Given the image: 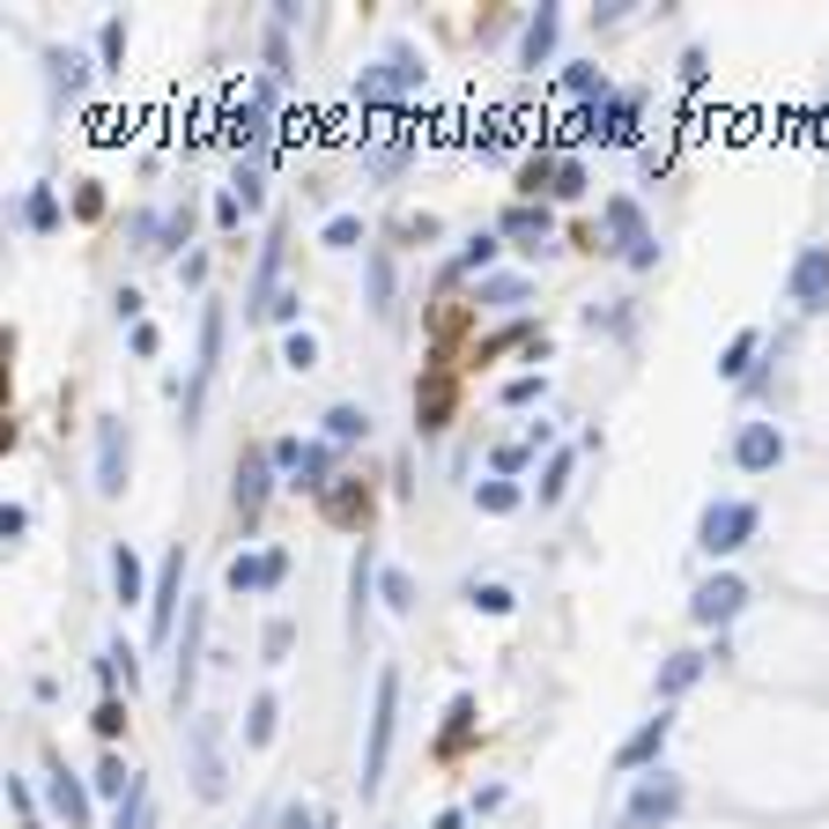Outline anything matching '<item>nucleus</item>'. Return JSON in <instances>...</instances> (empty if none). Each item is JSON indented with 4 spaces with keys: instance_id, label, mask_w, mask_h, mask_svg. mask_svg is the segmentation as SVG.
<instances>
[{
    "instance_id": "f3484780",
    "label": "nucleus",
    "mask_w": 829,
    "mask_h": 829,
    "mask_svg": "<svg viewBox=\"0 0 829 829\" xmlns=\"http://www.w3.org/2000/svg\"><path fill=\"white\" fill-rule=\"evenodd\" d=\"M38 60H45V82H52V104H82L90 97V52H74V45H45L38 52Z\"/></svg>"
},
{
    "instance_id": "37998d69",
    "label": "nucleus",
    "mask_w": 829,
    "mask_h": 829,
    "mask_svg": "<svg viewBox=\"0 0 829 829\" xmlns=\"http://www.w3.org/2000/svg\"><path fill=\"white\" fill-rule=\"evenodd\" d=\"M290 644H296V622H290V615H274L267 630H260V659H267V667H282V659H290Z\"/></svg>"
},
{
    "instance_id": "9b49d317",
    "label": "nucleus",
    "mask_w": 829,
    "mask_h": 829,
    "mask_svg": "<svg viewBox=\"0 0 829 829\" xmlns=\"http://www.w3.org/2000/svg\"><path fill=\"white\" fill-rule=\"evenodd\" d=\"M282 260H290V222L274 216L260 238V260H252V282H244V318H267V304L282 296Z\"/></svg>"
},
{
    "instance_id": "de8ad7c7",
    "label": "nucleus",
    "mask_w": 829,
    "mask_h": 829,
    "mask_svg": "<svg viewBox=\"0 0 829 829\" xmlns=\"http://www.w3.org/2000/svg\"><path fill=\"white\" fill-rule=\"evenodd\" d=\"M282 364H290V370H318V342L304 334V326H296V334H282Z\"/></svg>"
},
{
    "instance_id": "a211bd4d",
    "label": "nucleus",
    "mask_w": 829,
    "mask_h": 829,
    "mask_svg": "<svg viewBox=\"0 0 829 829\" xmlns=\"http://www.w3.org/2000/svg\"><path fill=\"white\" fill-rule=\"evenodd\" d=\"M496 238H512L518 252H548V244H556V216H548L541 200H512L504 222H496Z\"/></svg>"
},
{
    "instance_id": "f704fd0d",
    "label": "nucleus",
    "mask_w": 829,
    "mask_h": 829,
    "mask_svg": "<svg viewBox=\"0 0 829 829\" xmlns=\"http://www.w3.org/2000/svg\"><path fill=\"white\" fill-rule=\"evenodd\" d=\"M556 148H534L526 164H518V200H534V193H556Z\"/></svg>"
},
{
    "instance_id": "bf43d9fd",
    "label": "nucleus",
    "mask_w": 829,
    "mask_h": 829,
    "mask_svg": "<svg viewBox=\"0 0 829 829\" xmlns=\"http://www.w3.org/2000/svg\"><path fill=\"white\" fill-rule=\"evenodd\" d=\"M296 304H304V296H296V290H282V296H274V304H267V318H274V326H290V334H296Z\"/></svg>"
},
{
    "instance_id": "8fccbe9b",
    "label": "nucleus",
    "mask_w": 829,
    "mask_h": 829,
    "mask_svg": "<svg viewBox=\"0 0 829 829\" xmlns=\"http://www.w3.org/2000/svg\"><path fill=\"white\" fill-rule=\"evenodd\" d=\"M148 822V778H134V793L119 800V815H112V829H141Z\"/></svg>"
},
{
    "instance_id": "5fc2aeb1",
    "label": "nucleus",
    "mask_w": 829,
    "mask_h": 829,
    "mask_svg": "<svg viewBox=\"0 0 829 829\" xmlns=\"http://www.w3.org/2000/svg\"><path fill=\"white\" fill-rule=\"evenodd\" d=\"M274 822H282V829H318V822H326V815H318V807H304V800H290V807H282V815H274Z\"/></svg>"
},
{
    "instance_id": "c85d7f7f",
    "label": "nucleus",
    "mask_w": 829,
    "mask_h": 829,
    "mask_svg": "<svg viewBox=\"0 0 829 829\" xmlns=\"http://www.w3.org/2000/svg\"><path fill=\"white\" fill-rule=\"evenodd\" d=\"M112 592H119L126 608H134V600H148V578H141V556H134V541H112Z\"/></svg>"
},
{
    "instance_id": "412c9836",
    "label": "nucleus",
    "mask_w": 829,
    "mask_h": 829,
    "mask_svg": "<svg viewBox=\"0 0 829 829\" xmlns=\"http://www.w3.org/2000/svg\"><path fill=\"white\" fill-rule=\"evenodd\" d=\"M704 667H711V652H667V659H659V674H652V696H659V711H667L674 696H689V689L704 682Z\"/></svg>"
},
{
    "instance_id": "49530a36",
    "label": "nucleus",
    "mask_w": 829,
    "mask_h": 829,
    "mask_svg": "<svg viewBox=\"0 0 829 829\" xmlns=\"http://www.w3.org/2000/svg\"><path fill=\"white\" fill-rule=\"evenodd\" d=\"M326 512L342 518V526H356L370 512V489H326Z\"/></svg>"
},
{
    "instance_id": "72a5a7b5",
    "label": "nucleus",
    "mask_w": 829,
    "mask_h": 829,
    "mask_svg": "<svg viewBox=\"0 0 829 829\" xmlns=\"http://www.w3.org/2000/svg\"><path fill=\"white\" fill-rule=\"evenodd\" d=\"M518 504H526V489H518V482H504V474H489V482H474V512H489V518H512Z\"/></svg>"
},
{
    "instance_id": "79ce46f5",
    "label": "nucleus",
    "mask_w": 829,
    "mask_h": 829,
    "mask_svg": "<svg viewBox=\"0 0 829 829\" xmlns=\"http://www.w3.org/2000/svg\"><path fill=\"white\" fill-rule=\"evenodd\" d=\"M318 244H326V252H356V244H364V216H326Z\"/></svg>"
},
{
    "instance_id": "4468645a",
    "label": "nucleus",
    "mask_w": 829,
    "mask_h": 829,
    "mask_svg": "<svg viewBox=\"0 0 829 829\" xmlns=\"http://www.w3.org/2000/svg\"><path fill=\"white\" fill-rule=\"evenodd\" d=\"M733 466H741V474H778L785 466V430L763 422V414H748V422L733 430Z\"/></svg>"
},
{
    "instance_id": "cd10ccee",
    "label": "nucleus",
    "mask_w": 829,
    "mask_h": 829,
    "mask_svg": "<svg viewBox=\"0 0 829 829\" xmlns=\"http://www.w3.org/2000/svg\"><path fill=\"white\" fill-rule=\"evenodd\" d=\"M364 304L378 318H392V252H386V244H370V252H364Z\"/></svg>"
},
{
    "instance_id": "c03bdc74",
    "label": "nucleus",
    "mask_w": 829,
    "mask_h": 829,
    "mask_svg": "<svg viewBox=\"0 0 829 829\" xmlns=\"http://www.w3.org/2000/svg\"><path fill=\"white\" fill-rule=\"evenodd\" d=\"M541 392H548V378H541V370H518V378H504V392H496V400H504V408H534Z\"/></svg>"
},
{
    "instance_id": "2f4dec72",
    "label": "nucleus",
    "mask_w": 829,
    "mask_h": 829,
    "mask_svg": "<svg viewBox=\"0 0 829 829\" xmlns=\"http://www.w3.org/2000/svg\"><path fill=\"white\" fill-rule=\"evenodd\" d=\"M274 726H282V696H274V689H260V696L244 704V748H267Z\"/></svg>"
},
{
    "instance_id": "c9c22d12",
    "label": "nucleus",
    "mask_w": 829,
    "mask_h": 829,
    "mask_svg": "<svg viewBox=\"0 0 829 829\" xmlns=\"http://www.w3.org/2000/svg\"><path fill=\"white\" fill-rule=\"evenodd\" d=\"M178 244H193V200H178L171 216L156 222V252H148V260H171Z\"/></svg>"
},
{
    "instance_id": "e2e57ef3",
    "label": "nucleus",
    "mask_w": 829,
    "mask_h": 829,
    "mask_svg": "<svg viewBox=\"0 0 829 829\" xmlns=\"http://www.w3.org/2000/svg\"><path fill=\"white\" fill-rule=\"evenodd\" d=\"M126 348H134V356H156V348H164V334H156V326H148V318H141V326L126 334Z\"/></svg>"
},
{
    "instance_id": "2eb2a0df",
    "label": "nucleus",
    "mask_w": 829,
    "mask_h": 829,
    "mask_svg": "<svg viewBox=\"0 0 829 829\" xmlns=\"http://www.w3.org/2000/svg\"><path fill=\"white\" fill-rule=\"evenodd\" d=\"M290 578V548H244V556H230V570H222V586L238 592H274Z\"/></svg>"
},
{
    "instance_id": "69168bd1",
    "label": "nucleus",
    "mask_w": 829,
    "mask_h": 829,
    "mask_svg": "<svg viewBox=\"0 0 829 829\" xmlns=\"http://www.w3.org/2000/svg\"><path fill=\"white\" fill-rule=\"evenodd\" d=\"M496 807H504V785H482V793H474V807H466V815H496Z\"/></svg>"
},
{
    "instance_id": "3c124183",
    "label": "nucleus",
    "mask_w": 829,
    "mask_h": 829,
    "mask_svg": "<svg viewBox=\"0 0 829 829\" xmlns=\"http://www.w3.org/2000/svg\"><path fill=\"white\" fill-rule=\"evenodd\" d=\"M90 726H97L104 741H119V733H126V704H119V696H104V704L90 711Z\"/></svg>"
},
{
    "instance_id": "a18cd8bd",
    "label": "nucleus",
    "mask_w": 829,
    "mask_h": 829,
    "mask_svg": "<svg viewBox=\"0 0 829 829\" xmlns=\"http://www.w3.org/2000/svg\"><path fill=\"white\" fill-rule=\"evenodd\" d=\"M466 733H474V696H466V689H460V696L444 704V748H460Z\"/></svg>"
},
{
    "instance_id": "ddd939ff",
    "label": "nucleus",
    "mask_w": 829,
    "mask_h": 829,
    "mask_svg": "<svg viewBox=\"0 0 829 829\" xmlns=\"http://www.w3.org/2000/svg\"><path fill=\"white\" fill-rule=\"evenodd\" d=\"M682 800H689L682 778L659 763V770H644V778H637L630 807H622V822H630V829H659V822H674V815H682Z\"/></svg>"
},
{
    "instance_id": "e433bc0d",
    "label": "nucleus",
    "mask_w": 829,
    "mask_h": 829,
    "mask_svg": "<svg viewBox=\"0 0 829 829\" xmlns=\"http://www.w3.org/2000/svg\"><path fill=\"white\" fill-rule=\"evenodd\" d=\"M563 90H570L578 104H608V97H615V82H608L600 67H592V60H578V67H563Z\"/></svg>"
},
{
    "instance_id": "423d86ee",
    "label": "nucleus",
    "mask_w": 829,
    "mask_h": 829,
    "mask_svg": "<svg viewBox=\"0 0 829 829\" xmlns=\"http://www.w3.org/2000/svg\"><path fill=\"white\" fill-rule=\"evenodd\" d=\"M200 652H208V600H186V630H178V644H171V711H178V726L193 718Z\"/></svg>"
},
{
    "instance_id": "58836bf2",
    "label": "nucleus",
    "mask_w": 829,
    "mask_h": 829,
    "mask_svg": "<svg viewBox=\"0 0 829 829\" xmlns=\"http://www.w3.org/2000/svg\"><path fill=\"white\" fill-rule=\"evenodd\" d=\"M97 74H126V15H104V30H97Z\"/></svg>"
},
{
    "instance_id": "c756f323",
    "label": "nucleus",
    "mask_w": 829,
    "mask_h": 829,
    "mask_svg": "<svg viewBox=\"0 0 829 829\" xmlns=\"http://www.w3.org/2000/svg\"><path fill=\"white\" fill-rule=\"evenodd\" d=\"M318 430H326V444H356V438H370V408H356V400H334V408L318 414Z\"/></svg>"
},
{
    "instance_id": "680f3d73",
    "label": "nucleus",
    "mask_w": 829,
    "mask_h": 829,
    "mask_svg": "<svg viewBox=\"0 0 829 829\" xmlns=\"http://www.w3.org/2000/svg\"><path fill=\"white\" fill-rule=\"evenodd\" d=\"M178 282L200 290V282H208V252H186V260H178Z\"/></svg>"
},
{
    "instance_id": "6ab92c4d",
    "label": "nucleus",
    "mask_w": 829,
    "mask_h": 829,
    "mask_svg": "<svg viewBox=\"0 0 829 829\" xmlns=\"http://www.w3.org/2000/svg\"><path fill=\"white\" fill-rule=\"evenodd\" d=\"M667 741H674V718L659 711V718H644V726L615 748V770H659V756H667Z\"/></svg>"
},
{
    "instance_id": "13d9d810",
    "label": "nucleus",
    "mask_w": 829,
    "mask_h": 829,
    "mask_svg": "<svg viewBox=\"0 0 829 829\" xmlns=\"http://www.w3.org/2000/svg\"><path fill=\"white\" fill-rule=\"evenodd\" d=\"M704 74H711L704 45H689V52H682V82H689V90H704Z\"/></svg>"
},
{
    "instance_id": "a19ab883",
    "label": "nucleus",
    "mask_w": 829,
    "mask_h": 829,
    "mask_svg": "<svg viewBox=\"0 0 829 829\" xmlns=\"http://www.w3.org/2000/svg\"><path fill=\"white\" fill-rule=\"evenodd\" d=\"M570 466H578V452H548V466H541V482H534L541 504H563V489H570Z\"/></svg>"
},
{
    "instance_id": "0e129e2a",
    "label": "nucleus",
    "mask_w": 829,
    "mask_h": 829,
    "mask_svg": "<svg viewBox=\"0 0 829 829\" xmlns=\"http://www.w3.org/2000/svg\"><path fill=\"white\" fill-rule=\"evenodd\" d=\"M112 312H119V326H141V290H119L112 296Z\"/></svg>"
},
{
    "instance_id": "338daca9",
    "label": "nucleus",
    "mask_w": 829,
    "mask_h": 829,
    "mask_svg": "<svg viewBox=\"0 0 829 829\" xmlns=\"http://www.w3.org/2000/svg\"><path fill=\"white\" fill-rule=\"evenodd\" d=\"M430 829H466V807H444V815H438Z\"/></svg>"
},
{
    "instance_id": "9d476101",
    "label": "nucleus",
    "mask_w": 829,
    "mask_h": 829,
    "mask_svg": "<svg viewBox=\"0 0 829 829\" xmlns=\"http://www.w3.org/2000/svg\"><path fill=\"white\" fill-rule=\"evenodd\" d=\"M178 600H193V592H186V541L156 563V592H148V644H171V637H178Z\"/></svg>"
},
{
    "instance_id": "4c0bfd02",
    "label": "nucleus",
    "mask_w": 829,
    "mask_h": 829,
    "mask_svg": "<svg viewBox=\"0 0 829 829\" xmlns=\"http://www.w3.org/2000/svg\"><path fill=\"white\" fill-rule=\"evenodd\" d=\"M296 489H312V496L334 489V444L326 438H312V452H304V466H296Z\"/></svg>"
},
{
    "instance_id": "6e6552de",
    "label": "nucleus",
    "mask_w": 829,
    "mask_h": 829,
    "mask_svg": "<svg viewBox=\"0 0 829 829\" xmlns=\"http://www.w3.org/2000/svg\"><path fill=\"white\" fill-rule=\"evenodd\" d=\"M126 482H134V430H126V414H97V474H90V489L104 504H119Z\"/></svg>"
},
{
    "instance_id": "5701e85b",
    "label": "nucleus",
    "mask_w": 829,
    "mask_h": 829,
    "mask_svg": "<svg viewBox=\"0 0 829 829\" xmlns=\"http://www.w3.org/2000/svg\"><path fill=\"white\" fill-rule=\"evenodd\" d=\"M556 38H563V15L556 8H534V15H526V38H518V67L541 74L548 67V52H556Z\"/></svg>"
},
{
    "instance_id": "393cba45",
    "label": "nucleus",
    "mask_w": 829,
    "mask_h": 829,
    "mask_svg": "<svg viewBox=\"0 0 829 829\" xmlns=\"http://www.w3.org/2000/svg\"><path fill=\"white\" fill-rule=\"evenodd\" d=\"M756 356H763V326H741L726 342V356H718V378L726 386H756Z\"/></svg>"
},
{
    "instance_id": "4d7b16f0",
    "label": "nucleus",
    "mask_w": 829,
    "mask_h": 829,
    "mask_svg": "<svg viewBox=\"0 0 829 829\" xmlns=\"http://www.w3.org/2000/svg\"><path fill=\"white\" fill-rule=\"evenodd\" d=\"M244 216H252V208H244L238 193H216V222L222 230H244Z\"/></svg>"
},
{
    "instance_id": "dca6fc26",
    "label": "nucleus",
    "mask_w": 829,
    "mask_h": 829,
    "mask_svg": "<svg viewBox=\"0 0 829 829\" xmlns=\"http://www.w3.org/2000/svg\"><path fill=\"white\" fill-rule=\"evenodd\" d=\"M785 296L800 312H829V244H800V260L785 274Z\"/></svg>"
},
{
    "instance_id": "aec40b11",
    "label": "nucleus",
    "mask_w": 829,
    "mask_h": 829,
    "mask_svg": "<svg viewBox=\"0 0 829 829\" xmlns=\"http://www.w3.org/2000/svg\"><path fill=\"white\" fill-rule=\"evenodd\" d=\"M378 541H356V563H348V637H364V608H370V592H378Z\"/></svg>"
},
{
    "instance_id": "09e8293b",
    "label": "nucleus",
    "mask_w": 829,
    "mask_h": 829,
    "mask_svg": "<svg viewBox=\"0 0 829 829\" xmlns=\"http://www.w3.org/2000/svg\"><path fill=\"white\" fill-rule=\"evenodd\" d=\"M378 592H386L392 615H414V578H408V570H386V578H378Z\"/></svg>"
},
{
    "instance_id": "7ed1b4c3",
    "label": "nucleus",
    "mask_w": 829,
    "mask_h": 829,
    "mask_svg": "<svg viewBox=\"0 0 829 829\" xmlns=\"http://www.w3.org/2000/svg\"><path fill=\"white\" fill-rule=\"evenodd\" d=\"M178 741H186V778H193L200 800H222L230 793V770H222V718L216 711H193L186 726H178Z\"/></svg>"
},
{
    "instance_id": "473e14b6",
    "label": "nucleus",
    "mask_w": 829,
    "mask_h": 829,
    "mask_svg": "<svg viewBox=\"0 0 829 829\" xmlns=\"http://www.w3.org/2000/svg\"><path fill=\"white\" fill-rule=\"evenodd\" d=\"M60 222H67V216H60V193H52V186H30V193H23V230H30V238H52Z\"/></svg>"
},
{
    "instance_id": "f257e3e1",
    "label": "nucleus",
    "mask_w": 829,
    "mask_h": 829,
    "mask_svg": "<svg viewBox=\"0 0 829 829\" xmlns=\"http://www.w3.org/2000/svg\"><path fill=\"white\" fill-rule=\"evenodd\" d=\"M392 726H400V667H378V689H370V726H364V800L386 785Z\"/></svg>"
},
{
    "instance_id": "603ef678",
    "label": "nucleus",
    "mask_w": 829,
    "mask_h": 829,
    "mask_svg": "<svg viewBox=\"0 0 829 829\" xmlns=\"http://www.w3.org/2000/svg\"><path fill=\"white\" fill-rule=\"evenodd\" d=\"M586 193V164H578V156H563L556 164V200H578Z\"/></svg>"
},
{
    "instance_id": "39448f33",
    "label": "nucleus",
    "mask_w": 829,
    "mask_h": 829,
    "mask_svg": "<svg viewBox=\"0 0 829 829\" xmlns=\"http://www.w3.org/2000/svg\"><path fill=\"white\" fill-rule=\"evenodd\" d=\"M422 82H430L422 52H414V45H386V60H378V67L356 74V104H408Z\"/></svg>"
},
{
    "instance_id": "1a4fd4ad",
    "label": "nucleus",
    "mask_w": 829,
    "mask_h": 829,
    "mask_svg": "<svg viewBox=\"0 0 829 829\" xmlns=\"http://www.w3.org/2000/svg\"><path fill=\"white\" fill-rule=\"evenodd\" d=\"M741 608H748V578H741V570H711L704 586L689 592V622H696V630H711V637H726V622H733Z\"/></svg>"
},
{
    "instance_id": "bb28decb",
    "label": "nucleus",
    "mask_w": 829,
    "mask_h": 829,
    "mask_svg": "<svg viewBox=\"0 0 829 829\" xmlns=\"http://www.w3.org/2000/svg\"><path fill=\"white\" fill-rule=\"evenodd\" d=\"M452 414V370H430V386H414V430H444Z\"/></svg>"
},
{
    "instance_id": "f03ea898",
    "label": "nucleus",
    "mask_w": 829,
    "mask_h": 829,
    "mask_svg": "<svg viewBox=\"0 0 829 829\" xmlns=\"http://www.w3.org/2000/svg\"><path fill=\"white\" fill-rule=\"evenodd\" d=\"M756 526H763V512L748 504V496H711L704 518H696V548H704L711 563H726V556H741V548L756 541Z\"/></svg>"
},
{
    "instance_id": "a878e982",
    "label": "nucleus",
    "mask_w": 829,
    "mask_h": 829,
    "mask_svg": "<svg viewBox=\"0 0 829 829\" xmlns=\"http://www.w3.org/2000/svg\"><path fill=\"white\" fill-rule=\"evenodd\" d=\"M496 252H504V238H496V230H474V238H466L460 252L444 260V282H466V274H489V267H496Z\"/></svg>"
},
{
    "instance_id": "4be33fe9",
    "label": "nucleus",
    "mask_w": 829,
    "mask_h": 829,
    "mask_svg": "<svg viewBox=\"0 0 829 829\" xmlns=\"http://www.w3.org/2000/svg\"><path fill=\"white\" fill-rule=\"evenodd\" d=\"M45 793H52V815H60V822L67 829H90V793H82V785H74V770L60 756H45Z\"/></svg>"
},
{
    "instance_id": "052dcab7",
    "label": "nucleus",
    "mask_w": 829,
    "mask_h": 829,
    "mask_svg": "<svg viewBox=\"0 0 829 829\" xmlns=\"http://www.w3.org/2000/svg\"><path fill=\"white\" fill-rule=\"evenodd\" d=\"M526 452H534V444H496V474H504V482H512L518 466H526Z\"/></svg>"
},
{
    "instance_id": "0eeeda50",
    "label": "nucleus",
    "mask_w": 829,
    "mask_h": 829,
    "mask_svg": "<svg viewBox=\"0 0 829 829\" xmlns=\"http://www.w3.org/2000/svg\"><path fill=\"white\" fill-rule=\"evenodd\" d=\"M222 334H230V318H222V304H208V312H200L193 378H186V392H178V414H186V430H200V408H208V386H216V370H222Z\"/></svg>"
},
{
    "instance_id": "ea45409f",
    "label": "nucleus",
    "mask_w": 829,
    "mask_h": 829,
    "mask_svg": "<svg viewBox=\"0 0 829 829\" xmlns=\"http://www.w3.org/2000/svg\"><path fill=\"white\" fill-rule=\"evenodd\" d=\"M466 608H474V615H512L518 592L504 586V578H474V586H466Z\"/></svg>"
},
{
    "instance_id": "864d4df0",
    "label": "nucleus",
    "mask_w": 829,
    "mask_h": 829,
    "mask_svg": "<svg viewBox=\"0 0 829 829\" xmlns=\"http://www.w3.org/2000/svg\"><path fill=\"white\" fill-rule=\"evenodd\" d=\"M30 534V512L23 504H0V541H8V548H15V541Z\"/></svg>"
},
{
    "instance_id": "7c9ffc66",
    "label": "nucleus",
    "mask_w": 829,
    "mask_h": 829,
    "mask_svg": "<svg viewBox=\"0 0 829 829\" xmlns=\"http://www.w3.org/2000/svg\"><path fill=\"white\" fill-rule=\"evenodd\" d=\"M526 290H534L526 274H482V282H474V304H482V312H512V304H526Z\"/></svg>"
},
{
    "instance_id": "b1692460",
    "label": "nucleus",
    "mask_w": 829,
    "mask_h": 829,
    "mask_svg": "<svg viewBox=\"0 0 829 829\" xmlns=\"http://www.w3.org/2000/svg\"><path fill=\"white\" fill-rule=\"evenodd\" d=\"M637 126H644V97H637V90H615L608 104H600V141H637Z\"/></svg>"
},
{
    "instance_id": "f8f14e48",
    "label": "nucleus",
    "mask_w": 829,
    "mask_h": 829,
    "mask_svg": "<svg viewBox=\"0 0 829 829\" xmlns=\"http://www.w3.org/2000/svg\"><path fill=\"white\" fill-rule=\"evenodd\" d=\"M267 496H274V452H267V444H244L238 466H230V504H238L244 526H260Z\"/></svg>"
},
{
    "instance_id": "6e6d98bb",
    "label": "nucleus",
    "mask_w": 829,
    "mask_h": 829,
    "mask_svg": "<svg viewBox=\"0 0 829 829\" xmlns=\"http://www.w3.org/2000/svg\"><path fill=\"white\" fill-rule=\"evenodd\" d=\"M74 216H104V193H97V178H74Z\"/></svg>"
},
{
    "instance_id": "20e7f679",
    "label": "nucleus",
    "mask_w": 829,
    "mask_h": 829,
    "mask_svg": "<svg viewBox=\"0 0 829 829\" xmlns=\"http://www.w3.org/2000/svg\"><path fill=\"white\" fill-rule=\"evenodd\" d=\"M600 222H608V252H615V260H630L637 274L659 267V238H652V222H644V208H637L630 193L600 200Z\"/></svg>"
}]
</instances>
